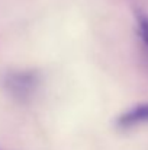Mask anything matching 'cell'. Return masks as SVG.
Wrapping results in <instances>:
<instances>
[{
	"mask_svg": "<svg viewBox=\"0 0 148 150\" xmlns=\"http://www.w3.org/2000/svg\"><path fill=\"white\" fill-rule=\"evenodd\" d=\"M41 85V74L36 70L9 71L3 79V88L12 99L26 103L35 96Z\"/></svg>",
	"mask_w": 148,
	"mask_h": 150,
	"instance_id": "obj_1",
	"label": "cell"
},
{
	"mask_svg": "<svg viewBox=\"0 0 148 150\" xmlns=\"http://www.w3.org/2000/svg\"><path fill=\"white\" fill-rule=\"evenodd\" d=\"M148 122V102L145 103H140L134 108H131L129 111H126L125 114H122L118 120H116V125L119 128H132L141 124H147Z\"/></svg>",
	"mask_w": 148,
	"mask_h": 150,
	"instance_id": "obj_2",
	"label": "cell"
},
{
	"mask_svg": "<svg viewBox=\"0 0 148 150\" xmlns=\"http://www.w3.org/2000/svg\"><path fill=\"white\" fill-rule=\"evenodd\" d=\"M137 22H138V31L140 37L144 41V44L148 47V15L137 12Z\"/></svg>",
	"mask_w": 148,
	"mask_h": 150,
	"instance_id": "obj_3",
	"label": "cell"
}]
</instances>
